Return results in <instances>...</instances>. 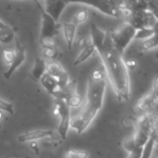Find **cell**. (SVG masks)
Returning a JSON list of instances; mask_svg holds the SVG:
<instances>
[{
    "label": "cell",
    "mask_w": 158,
    "mask_h": 158,
    "mask_svg": "<svg viewBox=\"0 0 158 158\" xmlns=\"http://www.w3.org/2000/svg\"><path fill=\"white\" fill-rule=\"evenodd\" d=\"M106 74L103 66L96 68L88 81L85 104L78 114L71 117L70 127L82 134L102 108L106 92Z\"/></svg>",
    "instance_id": "cell-1"
},
{
    "label": "cell",
    "mask_w": 158,
    "mask_h": 158,
    "mask_svg": "<svg viewBox=\"0 0 158 158\" xmlns=\"http://www.w3.org/2000/svg\"><path fill=\"white\" fill-rule=\"evenodd\" d=\"M106 77L120 102H127L130 97V79L128 70L120 53L112 48L103 46L98 50Z\"/></svg>",
    "instance_id": "cell-2"
},
{
    "label": "cell",
    "mask_w": 158,
    "mask_h": 158,
    "mask_svg": "<svg viewBox=\"0 0 158 158\" xmlns=\"http://www.w3.org/2000/svg\"><path fill=\"white\" fill-rule=\"evenodd\" d=\"M55 114L60 116L58 134L61 139H66L71 124V109L65 100H57L54 109Z\"/></svg>",
    "instance_id": "cell-3"
},
{
    "label": "cell",
    "mask_w": 158,
    "mask_h": 158,
    "mask_svg": "<svg viewBox=\"0 0 158 158\" xmlns=\"http://www.w3.org/2000/svg\"><path fill=\"white\" fill-rule=\"evenodd\" d=\"M46 73L54 78L62 89L70 82L68 72L57 60H47Z\"/></svg>",
    "instance_id": "cell-4"
},
{
    "label": "cell",
    "mask_w": 158,
    "mask_h": 158,
    "mask_svg": "<svg viewBox=\"0 0 158 158\" xmlns=\"http://www.w3.org/2000/svg\"><path fill=\"white\" fill-rule=\"evenodd\" d=\"M39 82L42 85V87L45 89V90L49 95L56 98L57 100H65L63 89L58 84V82L55 80L54 78H52L49 74H48L46 73L41 77Z\"/></svg>",
    "instance_id": "cell-5"
},
{
    "label": "cell",
    "mask_w": 158,
    "mask_h": 158,
    "mask_svg": "<svg viewBox=\"0 0 158 158\" xmlns=\"http://www.w3.org/2000/svg\"><path fill=\"white\" fill-rule=\"evenodd\" d=\"M55 132L51 129H34V130H29L24 133H22L21 135L18 136L17 140L19 142H29V141H35L47 138H51L53 137Z\"/></svg>",
    "instance_id": "cell-6"
},
{
    "label": "cell",
    "mask_w": 158,
    "mask_h": 158,
    "mask_svg": "<svg viewBox=\"0 0 158 158\" xmlns=\"http://www.w3.org/2000/svg\"><path fill=\"white\" fill-rule=\"evenodd\" d=\"M25 60V48L23 47H19L16 50V55L10 66H8V69L4 73V77L6 79H10L12 74L17 71V69L23 64Z\"/></svg>",
    "instance_id": "cell-7"
},
{
    "label": "cell",
    "mask_w": 158,
    "mask_h": 158,
    "mask_svg": "<svg viewBox=\"0 0 158 158\" xmlns=\"http://www.w3.org/2000/svg\"><path fill=\"white\" fill-rule=\"evenodd\" d=\"M47 60L41 57H36L33 64L32 70L30 72V76L33 80L39 81L41 77L46 73Z\"/></svg>",
    "instance_id": "cell-8"
},
{
    "label": "cell",
    "mask_w": 158,
    "mask_h": 158,
    "mask_svg": "<svg viewBox=\"0 0 158 158\" xmlns=\"http://www.w3.org/2000/svg\"><path fill=\"white\" fill-rule=\"evenodd\" d=\"M96 51V48L95 47L93 46V44H88L82 50L81 52L79 53V55L77 56V58L75 59V60L73 61V65L74 66H77L79 64L83 63L84 61H86L88 59H89L93 54L94 52Z\"/></svg>",
    "instance_id": "cell-9"
},
{
    "label": "cell",
    "mask_w": 158,
    "mask_h": 158,
    "mask_svg": "<svg viewBox=\"0 0 158 158\" xmlns=\"http://www.w3.org/2000/svg\"><path fill=\"white\" fill-rule=\"evenodd\" d=\"M63 35H64V38L67 44V47L69 49L72 48L73 44V40H74V36H75V27L73 24H67L64 26L63 28Z\"/></svg>",
    "instance_id": "cell-10"
},
{
    "label": "cell",
    "mask_w": 158,
    "mask_h": 158,
    "mask_svg": "<svg viewBox=\"0 0 158 158\" xmlns=\"http://www.w3.org/2000/svg\"><path fill=\"white\" fill-rule=\"evenodd\" d=\"M154 143H155V139H154L153 136L151 135L149 137L148 140L146 141V143L142 147L139 158H152V152H153Z\"/></svg>",
    "instance_id": "cell-11"
},
{
    "label": "cell",
    "mask_w": 158,
    "mask_h": 158,
    "mask_svg": "<svg viewBox=\"0 0 158 158\" xmlns=\"http://www.w3.org/2000/svg\"><path fill=\"white\" fill-rule=\"evenodd\" d=\"M155 100H156V99L154 98V96L152 95V93L150 92L149 94L145 95L144 97H142V98L138 102V103H137V105H136V108H137L139 111H144V110L148 109V108L151 106V104H152V102H154Z\"/></svg>",
    "instance_id": "cell-12"
},
{
    "label": "cell",
    "mask_w": 158,
    "mask_h": 158,
    "mask_svg": "<svg viewBox=\"0 0 158 158\" xmlns=\"http://www.w3.org/2000/svg\"><path fill=\"white\" fill-rule=\"evenodd\" d=\"M66 102H67V103H68V105H69L71 110L82 106V104L84 102L83 98L80 95H79L77 92H74Z\"/></svg>",
    "instance_id": "cell-13"
},
{
    "label": "cell",
    "mask_w": 158,
    "mask_h": 158,
    "mask_svg": "<svg viewBox=\"0 0 158 158\" xmlns=\"http://www.w3.org/2000/svg\"><path fill=\"white\" fill-rule=\"evenodd\" d=\"M89 152L86 150L71 149L66 152L65 158H89Z\"/></svg>",
    "instance_id": "cell-14"
},
{
    "label": "cell",
    "mask_w": 158,
    "mask_h": 158,
    "mask_svg": "<svg viewBox=\"0 0 158 158\" xmlns=\"http://www.w3.org/2000/svg\"><path fill=\"white\" fill-rule=\"evenodd\" d=\"M0 111L5 112L10 115H13L15 113V109H14L13 104L3 100V99H0Z\"/></svg>",
    "instance_id": "cell-15"
},
{
    "label": "cell",
    "mask_w": 158,
    "mask_h": 158,
    "mask_svg": "<svg viewBox=\"0 0 158 158\" xmlns=\"http://www.w3.org/2000/svg\"><path fill=\"white\" fill-rule=\"evenodd\" d=\"M15 55H16V51H14L13 49H4L2 52V59L5 61V63L8 66H10L13 61Z\"/></svg>",
    "instance_id": "cell-16"
},
{
    "label": "cell",
    "mask_w": 158,
    "mask_h": 158,
    "mask_svg": "<svg viewBox=\"0 0 158 158\" xmlns=\"http://www.w3.org/2000/svg\"><path fill=\"white\" fill-rule=\"evenodd\" d=\"M152 95L156 100H158V72L155 73V75L152 80Z\"/></svg>",
    "instance_id": "cell-17"
},
{
    "label": "cell",
    "mask_w": 158,
    "mask_h": 158,
    "mask_svg": "<svg viewBox=\"0 0 158 158\" xmlns=\"http://www.w3.org/2000/svg\"><path fill=\"white\" fill-rule=\"evenodd\" d=\"M125 64H126L127 70H134L138 65L137 61L133 59H129L127 60H125Z\"/></svg>",
    "instance_id": "cell-18"
},
{
    "label": "cell",
    "mask_w": 158,
    "mask_h": 158,
    "mask_svg": "<svg viewBox=\"0 0 158 158\" xmlns=\"http://www.w3.org/2000/svg\"><path fill=\"white\" fill-rule=\"evenodd\" d=\"M141 150H142V148H137L136 150L130 152L127 158H139L140 153H141Z\"/></svg>",
    "instance_id": "cell-19"
},
{
    "label": "cell",
    "mask_w": 158,
    "mask_h": 158,
    "mask_svg": "<svg viewBox=\"0 0 158 158\" xmlns=\"http://www.w3.org/2000/svg\"><path fill=\"white\" fill-rule=\"evenodd\" d=\"M3 118V114H2V113H1V111H0V120H1Z\"/></svg>",
    "instance_id": "cell-20"
},
{
    "label": "cell",
    "mask_w": 158,
    "mask_h": 158,
    "mask_svg": "<svg viewBox=\"0 0 158 158\" xmlns=\"http://www.w3.org/2000/svg\"><path fill=\"white\" fill-rule=\"evenodd\" d=\"M155 57H156V58L158 59V51H157V52L155 53Z\"/></svg>",
    "instance_id": "cell-21"
},
{
    "label": "cell",
    "mask_w": 158,
    "mask_h": 158,
    "mask_svg": "<svg viewBox=\"0 0 158 158\" xmlns=\"http://www.w3.org/2000/svg\"><path fill=\"white\" fill-rule=\"evenodd\" d=\"M25 158H32V157H30V156H25Z\"/></svg>",
    "instance_id": "cell-22"
},
{
    "label": "cell",
    "mask_w": 158,
    "mask_h": 158,
    "mask_svg": "<svg viewBox=\"0 0 158 158\" xmlns=\"http://www.w3.org/2000/svg\"><path fill=\"white\" fill-rule=\"evenodd\" d=\"M152 158H158V156H154V157H152Z\"/></svg>",
    "instance_id": "cell-23"
}]
</instances>
